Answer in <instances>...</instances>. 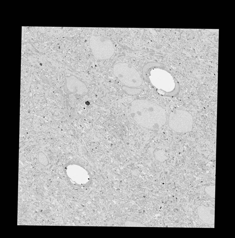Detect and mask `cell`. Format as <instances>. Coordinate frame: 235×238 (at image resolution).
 <instances>
[{"instance_id": "6", "label": "cell", "mask_w": 235, "mask_h": 238, "mask_svg": "<svg viewBox=\"0 0 235 238\" xmlns=\"http://www.w3.org/2000/svg\"><path fill=\"white\" fill-rule=\"evenodd\" d=\"M122 87L123 90L130 95L138 94L140 93L142 91V89L140 88H131L125 86H123Z\"/></svg>"}, {"instance_id": "4", "label": "cell", "mask_w": 235, "mask_h": 238, "mask_svg": "<svg viewBox=\"0 0 235 238\" xmlns=\"http://www.w3.org/2000/svg\"><path fill=\"white\" fill-rule=\"evenodd\" d=\"M174 115L176 132L184 133L191 131L193 124V117L189 112L182 110H175Z\"/></svg>"}, {"instance_id": "7", "label": "cell", "mask_w": 235, "mask_h": 238, "mask_svg": "<svg viewBox=\"0 0 235 238\" xmlns=\"http://www.w3.org/2000/svg\"><path fill=\"white\" fill-rule=\"evenodd\" d=\"M204 190L208 195L213 198H215V185H210L206 186Z\"/></svg>"}, {"instance_id": "5", "label": "cell", "mask_w": 235, "mask_h": 238, "mask_svg": "<svg viewBox=\"0 0 235 238\" xmlns=\"http://www.w3.org/2000/svg\"><path fill=\"white\" fill-rule=\"evenodd\" d=\"M198 214L204 223L212 225L214 223L215 208L211 207H206L204 205L198 208Z\"/></svg>"}, {"instance_id": "1", "label": "cell", "mask_w": 235, "mask_h": 238, "mask_svg": "<svg viewBox=\"0 0 235 238\" xmlns=\"http://www.w3.org/2000/svg\"><path fill=\"white\" fill-rule=\"evenodd\" d=\"M157 105L145 100L134 101L131 103L130 110L131 116L138 124L145 128H161L159 121H161L162 117H159L161 115H157L159 113H157V111L155 110L156 109H154Z\"/></svg>"}, {"instance_id": "2", "label": "cell", "mask_w": 235, "mask_h": 238, "mask_svg": "<svg viewBox=\"0 0 235 238\" xmlns=\"http://www.w3.org/2000/svg\"><path fill=\"white\" fill-rule=\"evenodd\" d=\"M113 73L123 84L128 87L136 88L142 83L140 75L132 65L125 63H119L114 66Z\"/></svg>"}, {"instance_id": "3", "label": "cell", "mask_w": 235, "mask_h": 238, "mask_svg": "<svg viewBox=\"0 0 235 238\" xmlns=\"http://www.w3.org/2000/svg\"><path fill=\"white\" fill-rule=\"evenodd\" d=\"M90 45L93 55L97 59H109L113 56L115 50L111 40L101 36H91Z\"/></svg>"}]
</instances>
